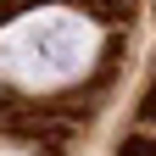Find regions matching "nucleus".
Segmentation results:
<instances>
[{"instance_id":"1","label":"nucleus","mask_w":156,"mask_h":156,"mask_svg":"<svg viewBox=\"0 0 156 156\" xmlns=\"http://www.w3.org/2000/svg\"><path fill=\"white\" fill-rule=\"evenodd\" d=\"M89 62H95V23L84 11L45 6V11L11 17L0 28V78H11L17 89L73 84Z\"/></svg>"},{"instance_id":"2","label":"nucleus","mask_w":156,"mask_h":156,"mask_svg":"<svg viewBox=\"0 0 156 156\" xmlns=\"http://www.w3.org/2000/svg\"><path fill=\"white\" fill-rule=\"evenodd\" d=\"M0 156H23V151H6V145H0Z\"/></svg>"}]
</instances>
